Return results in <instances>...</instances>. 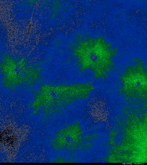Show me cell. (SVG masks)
<instances>
[{
    "label": "cell",
    "instance_id": "obj_1",
    "mask_svg": "<svg viewBox=\"0 0 147 165\" xmlns=\"http://www.w3.org/2000/svg\"><path fill=\"white\" fill-rule=\"evenodd\" d=\"M127 83L132 86L139 85L140 87H147V77L146 76L140 73L133 74L127 76Z\"/></svg>",
    "mask_w": 147,
    "mask_h": 165
}]
</instances>
